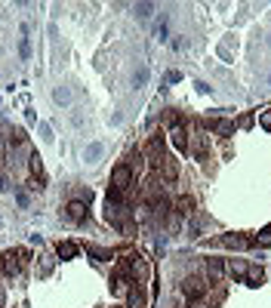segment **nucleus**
I'll use <instances>...</instances> for the list:
<instances>
[{
    "instance_id": "obj_1",
    "label": "nucleus",
    "mask_w": 271,
    "mask_h": 308,
    "mask_svg": "<svg viewBox=\"0 0 271 308\" xmlns=\"http://www.w3.org/2000/svg\"><path fill=\"white\" fill-rule=\"evenodd\" d=\"M111 185H114V191H120V194H123L126 188L133 185V170L126 167V164L114 167V170H111Z\"/></svg>"
},
{
    "instance_id": "obj_2",
    "label": "nucleus",
    "mask_w": 271,
    "mask_h": 308,
    "mask_svg": "<svg viewBox=\"0 0 271 308\" xmlns=\"http://www.w3.org/2000/svg\"><path fill=\"white\" fill-rule=\"evenodd\" d=\"M28 259V250H12V253H6L3 256V262H0V268L6 271V275H15V271L22 268V262Z\"/></svg>"
},
{
    "instance_id": "obj_3",
    "label": "nucleus",
    "mask_w": 271,
    "mask_h": 308,
    "mask_svg": "<svg viewBox=\"0 0 271 308\" xmlns=\"http://www.w3.org/2000/svg\"><path fill=\"white\" fill-rule=\"evenodd\" d=\"M182 293H185L188 299H201V296L207 293V287H204L201 278H185V281H182Z\"/></svg>"
},
{
    "instance_id": "obj_4",
    "label": "nucleus",
    "mask_w": 271,
    "mask_h": 308,
    "mask_svg": "<svg viewBox=\"0 0 271 308\" xmlns=\"http://www.w3.org/2000/svg\"><path fill=\"white\" fill-rule=\"evenodd\" d=\"M170 142H173V148H176V151H188V136H185V126H182V123H173V130H170Z\"/></svg>"
},
{
    "instance_id": "obj_5",
    "label": "nucleus",
    "mask_w": 271,
    "mask_h": 308,
    "mask_svg": "<svg viewBox=\"0 0 271 308\" xmlns=\"http://www.w3.org/2000/svg\"><path fill=\"white\" fill-rule=\"evenodd\" d=\"M126 308H148L145 293H142V287H139V284L126 290Z\"/></svg>"
},
{
    "instance_id": "obj_6",
    "label": "nucleus",
    "mask_w": 271,
    "mask_h": 308,
    "mask_svg": "<svg viewBox=\"0 0 271 308\" xmlns=\"http://www.w3.org/2000/svg\"><path fill=\"white\" fill-rule=\"evenodd\" d=\"M222 244L228 250H247V247H253V238H244V234H225Z\"/></svg>"
},
{
    "instance_id": "obj_7",
    "label": "nucleus",
    "mask_w": 271,
    "mask_h": 308,
    "mask_svg": "<svg viewBox=\"0 0 271 308\" xmlns=\"http://www.w3.org/2000/svg\"><path fill=\"white\" fill-rule=\"evenodd\" d=\"M68 219L71 222H83L86 219V204L83 201H71L68 204Z\"/></svg>"
},
{
    "instance_id": "obj_8",
    "label": "nucleus",
    "mask_w": 271,
    "mask_h": 308,
    "mask_svg": "<svg viewBox=\"0 0 271 308\" xmlns=\"http://www.w3.org/2000/svg\"><path fill=\"white\" fill-rule=\"evenodd\" d=\"M225 271H228L231 278H244V281H247L250 265H247V262H241V259H231V262H225Z\"/></svg>"
},
{
    "instance_id": "obj_9",
    "label": "nucleus",
    "mask_w": 271,
    "mask_h": 308,
    "mask_svg": "<svg viewBox=\"0 0 271 308\" xmlns=\"http://www.w3.org/2000/svg\"><path fill=\"white\" fill-rule=\"evenodd\" d=\"M56 256H59V259H74V256H77V244L59 241V244H56Z\"/></svg>"
},
{
    "instance_id": "obj_10",
    "label": "nucleus",
    "mask_w": 271,
    "mask_h": 308,
    "mask_svg": "<svg viewBox=\"0 0 271 308\" xmlns=\"http://www.w3.org/2000/svg\"><path fill=\"white\" fill-rule=\"evenodd\" d=\"M28 170H31V176H37V179H43V157L34 151L31 157H28Z\"/></svg>"
},
{
    "instance_id": "obj_11",
    "label": "nucleus",
    "mask_w": 271,
    "mask_h": 308,
    "mask_svg": "<svg viewBox=\"0 0 271 308\" xmlns=\"http://www.w3.org/2000/svg\"><path fill=\"white\" fill-rule=\"evenodd\" d=\"M191 210H194V201H191V197H176V213L179 216H191Z\"/></svg>"
},
{
    "instance_id": "obj_12",
    "label": "nucleus",
    "mask_w": 271,
    "mask_h": 308,
    "mask_svg": "<svg viewBox=\"0 0 271 308\" xmlns=\"http://www.w3.org/2000/svg\"><path fill=\"white\" fill-rule=\"evenodd\" d=\"M157 170H164V176H167V179H176V176H179V167H176V160H173V157H164Z\"/></svg>"
},
{
    "instance_id": "obj_13",
    "label": "nucleus",
    "mask_w": 271,
    "mask_h": 308,
    "mask_svg": "<svg viewBox=\"0 0 271 308\" xmlns=\"http://www.w3.org/2000/svg\"><path fill=\"white\" fill-rule=\"evenodd\" d=\"M19 52H22V59H31V40H28V25H22V40H19Z\"/></svg>"
},
{
    "instance_id": "obj_14",
    "label": "nucleus",
    "mask_w": 271,
    "mask_h": 308,
    "mask_svg": "<svg viewBox=\"0 0 271 308\" xmlns=\"http://www.w3.org/2000/svg\"><path fill=\"white\" fill-rule=\"evenodd\" d=\"M213 130L219 133V136H231L234 133V123L231 120H213Z\"/></svg>"
},
{
    "instance_id": "obj_15",
    "label": "nucleus",
    "mask_w": 271,
    "mask_h": 308,
    "mask_svg": "<svg viewBox=\"0 0 271 308\" xmlns=\"http://www.w3.org/2000/svg\"><path fill=\"white\" fill-rule=\"evenodd\" d=\"M83 157H86V160H99V157H102V142H89L86 151H83Z\"/></svg>"
},
{
    "instance_id": "obj_16",
    "label": "nucleus",
    "mask_w": 271,
    "mask_h": 308,
    "mask_svg": "<svg viewBox=\"0 0 271 308\" xmlns=\"http://www.w3.org/2000/svg\"><path fill=\"white\" fill-rule=\"evenodd\" d=\"M253 244H259V247H271V225H265L256 238H253Z\"/></svg>"
},
{
    "instance_id": "obj_17",
    "label": "nucleus",
    "mask_w": 271,
    "mask_h": 308,
    "mask_svg": "<svg viewBox=\"0 0 271 308\" xmlns=\"http://www.w3.org/2000/svg\"><path fill=\"white\" fill-rule=\"evenodd\" d=\"M262 278H265V275H262V268H250V271H247V284H250V287H259V284H262Z\"/></svg>"
},
{
    "instance_id": "obj_18",
    "label": "nucleus",
    "mask_w": 271,
    "mask_h": 308,
    "mask_svg": "<svg viewBox=\"0 0 271 308\" xmlns=\"http://www.w3.org/2000/svg\"><path fill=\"white\" fill-rule=\"evenodd\" d=\"M86 253H89V256H96L99 262H105V259H111V250H102V247H86Z\"/></svg>"
},
{
    "instance_id": "obj_19",
    "label": "nucleus",
    "mask_w": 271,
    "mask_h": 308,
    "mask_svg": "<svg viewBox=\"0 0 271 308\" xmlns=\"http://www.w3.org/2000/svg\"><path fill=\"white\" fill-rule=\"evenodd\" d=\"M148 83V68H139V74H136V86H145Z\"/></svg>"
},
{
    "instance_id": "obj_20",
    "label": "nucleus",
    "mask_w": 271,
    "mask_h": 308,
    "mask_svg": "<svg viewBox=\"0 0 271 308\" xmlns=\"http://www.w3.org/2000/svg\"><path fill=\"white\" fill-rule=\"evenodd\" d=\"M154 34H157L160 40H167V22H157V25H154Z\"/></svg>"
},
{
    "instance_id": "obj_21",
    "label": "nucleus",
    "mask_w": 271,
    "mask_h": 308,
    "mask_svg": "<svg viewBox=\"0 0 271 308\" xmlns=\"http://www.w3.org/2000/svg\"><path fill=\"white\" fill-rule=\"evenodd\" d=\"M52 96H56V102H71V93H68V89H56Z\"/></svg>"
},
{
    "instance_id": "obj_22",
    "label": "nucleus",
    "mask_w": 271,
    "mask_h": 308,
    "mask_svg": "<svg viewBox=\"0 0 271 308\" xmlns=\"http://www.w3.org/2000/svg\"><path fill=\"white\" fill-rule=\"evenodd\" d=\"M259 123L265 126V130H271V111H262V114H259Z\"/></svg>"
},
{
    "instance_id": "obj_23",
    "label": "nucleus",
    "mask_w": 271,
    "mask_h": 308,
    "mask_svg": "<svg viewBox=\"0 0 271 308\" xmlns=\"http://www.w3.org/2000/svg\"><path fill=\"white\" fill-rule=\"evenodd\" d=\"M225 265L222 262H207V271H210V275H219V271H222Z\"/></svg>"
},
{
    "instance_id": "obj_24",
    "label": "nucleus",
    "mask_w": 271,
    "mask_h": 308,
    "mask_svg": "<svg viewBox=\"0 0 271 308\" xmlns=\"http://www.w3.org/2000/svg\"><path fill=\"white\" fill-rule=\"evenodd\" d=\"M9 139H12V145H19V142H25V130H12V136H9Z\"/></svg>"
},
{
    "instance_id": "obj_25",
    "label": "nucleus",
    "mask_w": 271,
    "mask_h": 308,
    "mask_svg": "<svg viewBox=\"0 0 271 308\" xmlns=\"http://www.w3.org/2000/svg\"><path fill=\"white\" fill-rule=\"evenodd\" d=\"M49 271H52V259H43V265H40V275L46 278V275H49Z\"/></svg>"
},
{
    "instance_id": "obj_26",
    "label": "nucleus",
    "mask_w": 271,
    "mask_h": 308,
    "mask_svg": "<svg viewBox=\"0 0 271 308\" xmlns=\"http://www.w3.org/2000/svg\"><path fill=\"white\" fill-rule=\"evenodd\" d=\"M136 12H139V15H148V12H151V3H139Z\"/></svg>"
},
{
    "instance_id": "obj_27",
    "label": "nucleus",
    "mask_w": 271,
    "mask_h": 308,
    "mask_svg": "<svg viewBox=\"0 0 271 308\" xmlns=\"http://www.w3.org/2000/svg\"><path fill=\"white\" fill-rule=\"evenodd\" d=\"M167 80H170V83H179V80H182V74H179V71H170Z\"/></svg>"
},
{
    "instance_id": "obj_28",
    "label": "nucleus",
    "mask_w": 271,
    "mask_h": 308,
    "mask_svg": "<svg viewBox=\"0 0 271 308\" xmlns=\"http://www.w3.org/2000/svg\"><path fill=\"white\" fill-rule=\"evenodd\" d=\"M241 126H253V114H244V117H241Z\"/></svg>"
},
{
    "instance_id": "obj_29",
    "label": "nucleus",
    "mask_w": 271,
    "mask_h": 308,
    "mask_svg": "<svg viewBox=\"0 0 271 308\" xmlns=\"http://www.w3.org/2000/svg\"><path fill=\"white\" fill-rule=\"evenodd\" d=\"M0 308H3V287H0Z\"/></svg>"
}]
</instances>
